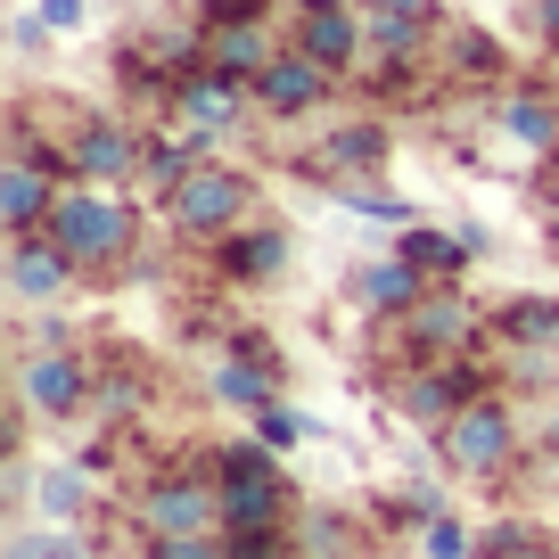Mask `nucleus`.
Wrapping results in <instances>:
<instances>
[{
  "label": "nucleus",
  "mask_w": 559,
  "mask_h": 559,
  "mask_svg": "<svg viewBox=\"0 0 559 559\" xmlns=\"http://www.w3.org/2000/svg\"><path fill=\"white\" fill-rule=\"evenodd\" d=\"M50 230L91 280H116L123 263L140 255V206H123V190H91V181H67V198L50 206Z\"/></svg>",
  "instance_id": "nucleus-1"
},
{
  "label": "nucleus",
  "mask_w": 559,
  "mask_h": 559,
  "mask_svg": "<svg viewBox=\"0 0 559 559\" xmlns=\"http://www.w3.org/2000/svg\"><path fill=\"white\" fill-rule=\"evenodd\" d=\"M428 444H437L444 477H461V486H502V477L519 469V453H526V419H519V403L493 386V395L461 403V419Z\"/></svg>",
  "instance_id": "nucleus-2"
},
{
  "label": "nucleus",
  "mask_w": 559,
  "mask_h": 559,
  "mask_svg": "<svg viewBox=\"0 0 559 559\" xmlns=\"http://www.w3.org/2000/svg\"><path fill=\"white\" fill-rule=\"evenodd\" d=\"M132 526H140V543H148V535H223V486H214L206 453L165 461V469L140 477Z\"/></svg>",
  "instance_id": "nucleus-3"
},
{
  "label": "nucleus",
  "mask_w": 559,
  "mask_h": 559,
  "mask_svg": "<svg viewBox=\"0 0 559 559\" xmlns=\"http://www.w3.org/2000/svg\"><path fill=\"white\" fill-rule=\"evenodd\" d=\"M17 419H41V428H74L91 419V395H99V362L83 346H17Z\"/></svg>",
  "instance_id": "nucleus-4"
},
{
  "label": "nucleus",
  "mask_w": 559,
  "mask_h": 559,
  "mask_svg": "<svg viewBox=\"0 0 559 559\" xmlns=\"http://www.w3.org/2000/svg\"><path fill=\"white\" fill-rule=\"evenodd\" d=\"M157 214H165V230H174V239L214 247V239H230V230H239L247 214H255V181H247L239 165L206 157L190 181H174V190L157 198Z\"/></svg>",
  "instance_id": "nucleus-5"
},
{
  "label": "nucleus",
  "mask_w": 559,
  "mask_h": 559,
  "mask_svg": "<svg viewBox=\"0 0 559 559\" xmlns=\"http://www.w3.org/2000/svg\"><path fill=\"white\" fill-rule=\"evenodd\" d=\"M386 330H395L403 362H453V354H477L493 337V305L461 297V280H437V288H428L412 313H395Z\"/></svg>",
  "instance_id": "nucleus-6"
},
{
  "label": "nucleus",
  "mask_w": 559,
  "mask_h": 559,
  "mask_svg": "<svg viewBox=\"0 0 559 559\" xmlns=\"http://www.w3.org/2000/svg\"><path fill=\"white\" fill-rule=\"evenodd\" d=\"M67 148V181H91V190H140L148 181V132L132 116H107V107H83V116L58 132Z\"/></svg>",
  "instance_id": "nucleus-7"
},
{
  "label": "nucleus",
  "mask_w": 559,
  "mask_h": 559,
  "mask_svg": "<svg viewBox=\"0 0 559 559\" xmlns=\"http://www.w3.org/2000/svg\"><path fill=\"white\" fill-rule=\"evenodd\" d=\"M493 386H502V370H493V362L453 354V362H403V379L386 386V395H395V419H412L419 437H444V428L461 419V403L493 395Z\"/></svg>",
  "instance_id": "nucleus-8"
},
{
  "label": "nucleus",
  "mask_w": 559,
  "mask_h": 559,
  "mask_svg": "<svg viewBox=\"0 0 559 559\" xmlns=\"http://www.w3.org/2000/svg\"><path fill=\"white\" fill-rule=\"evenodd\" d=\"M0 280H9V297H17L25 313H50V305H74V297H83L91 272L50 239V230H17V239H9V255H0Z\"/></svg>",
  "instance_id": "nucleus-9"
},
{
  "label": "nucleus",
  "mask_w": 559,
  "mask_h": 559,
  "mask_svg": "<svg viewBox=\"0 0 559 559\" xmlns=\"http://www.w3.org/2000/svg\"><path fill=\"white\" fill-rule=\"evenodd\" d=\"M206 255H214V272H223L230 288H247V297H255V288H280V280H288L297 239H288V223H255V214H247V223L230 230V239H214Z\"/></svg>",
  "instance_id": "nucleus-10"
},
{
  "label": "nucleus",
  "mask_w": 559,
  "mask_h": 559,
  "mask_svg": "<svg viewBox=\"0 0 559 559\" xmlns=\"http://www.w3.org/2000/svg\"><path fill=\"white\" fill-rule=\"evenodd\" d=\"M330 99H337V74H321L305 50H280L255 74V116L263 123H313V116H330Z\"/></svg>",
  "instance_id": "nucleus-11"
},
{
  "label": "nucleus",
  "mask_w": 559,
  "mask_h": 559,
  "mask_svg": "<svg viewBox=\"0 0 559 559\" xmlns=\"http://www.w3.org/2000/svg\"><path fill=\"white\" fill-rule=\"evenodd\" d=\"M386 157H395L386 116H321V181H379Z\"/></svg>",
  "instance_id": "nucleus-12"
},
{
  "label": "nucleus",
  "mask_w": 559,
  "mask_h": 559,
  "mask_svg": "<svg viewBox=\"0 0 559 559\" xmlns=\"http://www.w3.org/2000/svg\"><path fill=\"white\" fill-rule=\"evenodd\" d=\"M288 50H305L321 74L354 83V74L370 67V17H362V0H354V9H313V17H297Z\"/></svg>",
  "instance_id": "nucleus-13"
},
{
  "label": "nucleus",
  "mask_w": 559,
  "mask_h": 559,
  "mask_svg": "<svg viewBox=\"0 0 559 559\" xmlns=\"http://www.w3.org/2000/svg\"><path fill=\"white\" fill-rule=\"evenodd\" d=\"M174 123H190V132H239L247 116H255V83H230V74H214V67H198L190 83L174 91V107H165Z\"/></svg>",
  "instance_id": "nucleus-14"
},
{
  "label": "nucleus",
  "mask_w": 559,
  "mask_h": 559,
  "mask_svg": "<svg viewBox=\"0 0 559 559\" xmlns=\"http://www.w3.org/2000/svg\"><path fill=\"white\" fill-rule=\"evenodd\" d=\"M67 198V165H41V157H9L0 165V230H41L50 206Z\"/></svg>",
  "instance_id": "nucleus-15"
},
{
  "label": "nucleus",
  "mask_w": 559,
  "mask_h": 559,
  "mask_svg": "<svg viewBox=\"0 0 559 559\" xmlns=\"http://www.w3.org/2000/svg\"><path fill=\"white\" fill-rule=\"evenodd\" d=\"M502 140L510 148H526L535 165H551L559 157V91H543V83H510L502 91Z\"/></svg>",
  "instance_id": "nucleus-16"
},
{
  "label": "nucleus",
  "mask_w": 559,
  "mask_h": 559,
  "mask_svg": "<svg viewBox=\"0 0 559 559\" xmlns=\"http://www.w3.org/2000/svg\"><path fill=\"white\" fill-rule=\"evenodd\" d=\"M395 255H412L428 280H461L477 255H486V223H461V230H437V223H412L395 230Z\"/></svg>",
  "instance_id": "nucleus-17"
},
{
  "label": "nucleus",
  "mask_w": 559,
  "mask_h": 559,
  "mask_svg": "<svg viewBox=\"0 0 559 559\" xmlns=\"http://www.w3.org/2000/svg\"><path fill=\"white\" fill-rule=\"evenodd\" d=\"M428 288H437V280L419 272L412 255H395V247H386V255H370L362 272H354V297H362V313H379V321L412 313V305L428 297Z\"/></svg>",
  "instance_id": "nucleus-18"
},
{
  "label": "nucleus",
  "mask_w": 559,
  "mask_h": 559,
  "mask_svg": "<svg viewBox=\"0 0 559 559\" xmlns=\"http://www.w3.org/2000/svg\"><path fill=\"white\" fill-rule=\"evenodd\" d=\"M437 67L453 74V83L510 91V58H502V41H493L486 25H444V34H437Z\"/></svg>",
  "instance_id": "nucleus-19"
},
{
  "label": "nucleus",
  "mask_w": 559,
  "mask_h": 559,
  "mask_svg": "<svg viewBox=\"0 0 559 559\" xmlns=\"http://www.w3.org/2000/svg\"><path fill=\"white\" fill-rule=\"evenodd\" d=\"M280 50H288V41L272 34V17H255V25H214V34H206V67L230 74V83H255Z\"/></svg>",
  "instance_id": "nucleus-20"
},
{
  "label": "nucleus",
  "mask_w": 559,
  "mask_h": 559,
  "mask_svg": "<svg viewBox=\"0 0 559 559\" xmlns=\"http://www.w3.org/2000/svg\"><path fill=\"white\" fill-rule=\"evenodd\" d=\"M206 386H214V403H230V412H247V419H255L263 403H280V395H288V370L247 362V354H223V362L206 370Z\"/></svg>",
  "instance_id": "nucleus-21"
},
{
  "label": "nucleus",
  "mask_w": 559,
  "mask_h": 559,
  "mask_svg": "<svg viewBox=\"0 0 559 559\" xmlns=\"http://www.w3.org/2000/svg\"><path fill=\"white\" fill-rule=\"evenodd\" d=\"M493 346H559V297L519 288V297L493 305Z\"/></svg>",
  "instance_id": "nucleus-22"
},
{
  "label": "nucleus",
  "mask_w": 559,
  "mask_h": 559,
  "mask_svg": "<svg viewBox=\"0 0 559 559\" xmlns=\"http://www.w3.org/2000/svg\"><path fill=\"white\" fill-rule=\"evenodd\" d=\"M34 519L41 526H83L91 519V469L83 461H50L34 477Z\"/></svg>",
  "instance_id": "nucleus-23"
},
{
  "label": "nucleus",
  "mask_w": 559,
  "mask_h": 559,
  "mask_svg": "<svg viewBox=\"0 0 559 559\" xmlns=\"http://www.w3.org/2000/svg\"><path fill=\"white\" fill-rule=\"evenodd\" d=\"M206 469H214V486H280V453L247 428V437H223V444H206Z\"/></svg>",
  "instance_id": "nucleus-24"
},
{
  "label": "nucleus",
  "mask_w": 559,
  "mask_h": 559,
  "mask_svg": "<svg viewBox=\"0 0 559 559\" xmlns=\"http://www.w3.org/2000/svg\"><path fill=\"white\" fill-rule=\"evenodd\" d=\"M297 551H305V559H362V526H354L346 510L305 502V510H297Z\"/></svg>",
  "instance_id": "nucleus-25"
},
{
  "label": "nucleus",
  "mask_w": 559,
  "mask_h": 559,
  "mask_svg": "<svg viewBox=\"0 0 559 559\" xmlns=\"http://www.w3.org/2000/svg\"><path fill=\"white\" fill-rule=\"evenodd\" d=\"M140 412H148V370H99V395H91V419H99V428H123V419H140Z\"/></svg>",
  "instance_id": "nucleus-26"
},
{
  "label": "nucleus",
  "mask_w": 559,
  "mask_h": 559,
  "mask_svg": "<svg viewBox=\"0 0 559 559\" xmlns=\"http://www.w3.org/2000/svg\"><path fill=\"white\" fill-rule=\"evenodd\" d=\"M477 559H559V535H543L535 519H493Z\"/></svg>",
  "instance_id": "nucleus-27"
},
{
  "label": "nucleus",
  "mask_w": 559,
  "mask_h": 559,
  "mask_svg": "<svg viewBox=\"0 0 559 559\" xmlns=\"http://www.w3.org/2000/svg\"><path fill=\"white\" fill-rule=\"evenodd\" d=\"M477 543L486 535H477L461 510H437V519L419 526V559H477Z\"/></svg>",
  "instance_id": "nucleus-28"
},
{
  "label": "nucleus",
  "mask_w": 559,
  "mask_h": 559,
  "mask_svg": "<svg viewBox=\"0 0 559 559\" xmlns=\"http://www.w3.org/2000/svg\"><path fill=\"white\" fill-rule=\"evenodd\" d=\"M330 198H337V206H354V214H370V223H395V230L419 223V214L403 206L395 190H370V181H330Z\"/></svg>",
  "instance_id": "nucleus-29"
},
{
  "label": "nucleus",
  "mask_w": 559,
  "mask_h": 559,
  "mask_svg": "<svg viewBox=\"0 0 559 559\" xmlns=\"http://www.w3.org/2000/svg\"><path fill=\"white\" fill-rule=\"evenodd\" d=\"M502 386H526V395H543V386H559V346H502Z\"/></svg>",
  "instance_id": "nucleus-30"
},
{
  "label": "nucleus",
  "mask_w": 559,
  "mask_h": 559,
  "mask_svg": "<svg viewBox=\"0 0 559 559\" xmlns=\"http://www.w3.org/2000/svg\"><path fill=\"white\" fill-rule=\"evenodd\" d=\"M247 428H255V437H263V444H272V453H280V461H288V453H297V444H305V437H313V428H305V412H288V395H280V403H263V412H255V419H247Z\"/></svg>",
  "instance_id": "nucleus-31"
},
{
  "label": "nucleus",
  "mask_w": 559,
  "mask_h": 559,
  "mask_svg": "<svg viewBox=\"0 0 559 559\" xmlns=\"http://www.w3.org/2000/svg\"><path fill=\"white\" fill-rule=\"evenodd\" d=\"M230 559H288L297 551V526H230Z\"/></svg>",
  "instance_id": "nucleus-32"
},
{
  "label": "nucleus",
  "mask_w": 559,
  "mask_h": 559,
  "mask_svg": "<svg viewBox=\"0 0 559 559\" xmlns=\"http://www.w3.org/2000/svg\"><path fill=\"white\" fill-rule=\"evenodd\" d=\"M140 559H230V543L223 535H148Z\"/></svg>",
  "instance_id": "nucleus-33"
},
{
  "label": "nucleus",
  "mask_w": 559,
  "mask_h": 559,
  "mask_svg": "<svg viewBox=\"0 0 559 559\" xmlns=\"http://www.w3.org/2000/svg\"><path fill=\"white\" fill-rule=\"evenodd\" d=\"M190 17L206 25V34H214V25H255V17H272V0H198Z\"/></svg>",
  "instance_id": "nucleus-34"
},
{
  "label": "nucleus",
  "mask_w": 559,
  "mask_h": 559,
  "mask_svg": "<svg viewBox=\"0 0 559 559\" xmlns=\"http://www.w3.org/2000/svg\"><path fill=\"white\" fill-rule=\"evenodd\" d=\"M34 9H41V25H50L58 41H67V34H83V25H91V0H34Z\"/></svg>",
  "instance_id": "nucleus-35"
},
{
  "label": "nucleus",
  "mask_w": 559,
  "mask_h": 559,
  "mask_svg": "<svg viewBox=\"0 0 559 559\" xmlns=\"http://www.w3.org/2000/svg\"><path fill=\"white\" fill-rule=\"evenodd\" d=\"M526 34H535L543 50L559 58V0H526Z\"/></svg>",
  "instance_id": "nucleus-36"
},
{
  "label": "nucleus",
  "mask_w": 559,
  "mask_h": 559,
  "mask_svg": "<svg viewBox=\"0 0 559 559\" xmlns=\"http://www.w3.org/2000/svg\"><path fill=\"white\" fill-rule=\"evenodd\" d=\"M9 41H17V50H25V58H41V50H50V41H58V34H50V25H41V9H25V17H17V25H9Z\"/></svg>",
  "instance_id": "nucleus-37"
},
{
  "label": "nucleus",
  "mask_w": 559,
  "mask_h": 559,
  "mask_svg": "<svg viewBox=\"0 0 559 559\" xmlns=\"http://www.w3.org/2000/svg\"><path fill=\"white\" fill-rule=\"evenodd\" d=\"M230 354H247V362H272V370H280V346H272L263 330H230Z\"/></svg>",
  "instance_id": "nucleus-38"
},
{
  "label": "nucleus",
  "mask_w": 559,
  "mask_h": 559,
  "mask_svg": "<svg viewBox=\"0 0 559 559\" xmlns=\"http://www.w3.org/2000/svg\"><path fill=\"white\" fill-rule=\"evenodd\" d=\"M0 559H50V551H41V526H17V535L0 543Z\"/></svg>",
  "instance_id": "nucleus-39"
},
{
  "label": "nucleus",
  "mask_w": 559,
  "mask_h": 559,
  "mask_svg": "<svg viewBox=\"0 0 559 559\" xmlns=\"http://www.w3.org/2000/svg\"><path fill=\"white\" fill-rule=\"evenodd\" d=\"M535 453H543V461H559V403H551V419L535 428Z\"/></svg>",
  "instance_id": "nucleus-40"
},
{
  "label": "nucleus",
  "mask_w": 559,
  "mask_h": 559,
  "mask_svg": "<svg viewBox=\"0 0 559 559\" xmlns=\"http://www.w3.org/2000/svg\"><path fill=\"white\" fill-rule=\"evenodd\" d=\"M288 9H297V17H313V9H354V0H288Z\"/></svg>",
  "instance_id": "nucleus-41"
},
{
  "label": "nucleus",
  "mask_w": 559,
  "mask_h": 559,
  "mask_svg": "<svg viewBox=\"0 0 559 559\" xmlns=\"http://www.w3.org/2000/svg\"><path fill=\"white\" fill-rule=\"evenodd\" d=\"M551 91H559V67H551Z\"/></svg>",
  "instance_id": "nucleus-42"
},
{
  "label": "nucleus",
  "mask_w": 559,
  "mask_h": 559,
  "mask_svg": "<svg viewBox=\"0 0 559 559\" xmlns=\"http://www.w3.org/2000/svg\"><path fill=\"white\" fill-rule=\"evenodd\" d=\"M288 559H305V551H288Z\"/></svg>",
  "instance_id": "nucleus-43"
}]
</instances>
